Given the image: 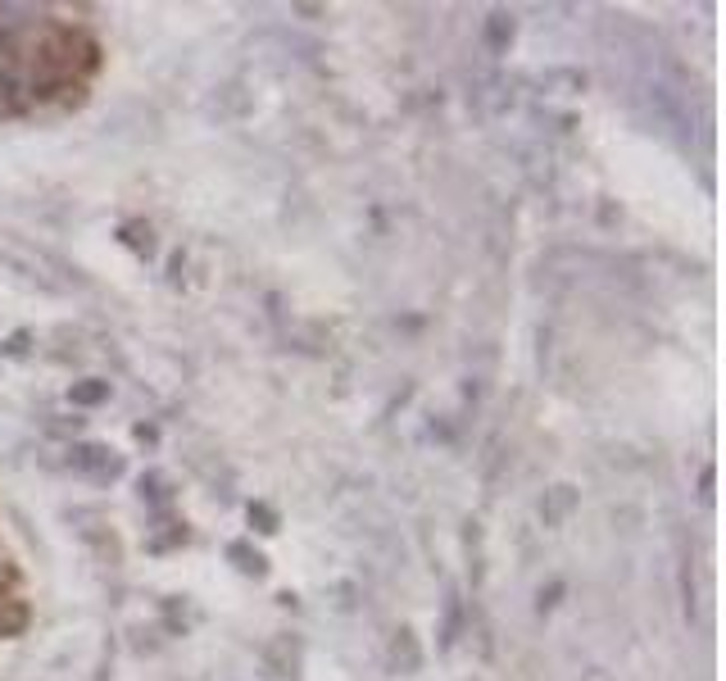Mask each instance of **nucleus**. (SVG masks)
I'll return each instance as SVG.
<instances>
[{
    "label": "nucleus",
    "instance_id": "1",
    "mask_svg": "<svg viewBox=\"0 0 726 681\" xmlns=\"http://www.w3.org/2000/svg\"><path fill=\"white\" fill-rule=\"evenodd\" d=\"M69 464H73V473H82V477H91V482H114L118 473H123V459H118L109 445H73L69 450Z\"/></svg>",
    "mask_w": 726,
    "mask_h": 681
},
{
    "label": "nucleus",
    "instance_id": "2",
    "mask_svg": "<svg viewBox=\"0 0 726 681\" xmlns=\"http://www.w3.org/2000/svg\"><path fill=\"white\" fill-rule=\"evenodd\" d=\"M28 604L19 600V595H0V641H10V636H23L28 632Z\"/></svg>",
    "mask_w": 726,
    "mask_h": 681
},
{
    "label": "nucleus",
    "instance_id": "3",
    "mask_svg": "<svg viewBox=\"0 0 726 681\" xmlns=\"http://www.w3.org/2000/svg\"><path fill=\"white\" fill-rule=\"evenodd\" d=\"M100 400H109V382H78L73 386V405L91 409V405H100Z\"/></svg>",
    "mask_w": 726,
    "mask_h": 681
},
{
    "label": "nucleus",
    "instance_id": "4",
    "mask_svg": "<svg viewBox=\"0 0 726 681\" xmlns=\"http://www.w3.org/2000/svg\"><path fill=\"white\" fill-rule=\"evenodd\" d=\"M486 37H491L495 50H504L513 41V19L509 14H491V23H486Z\"/></svg>",
    "mask_w": 726,
    "mask_h": 681
},
{
    "label": "nucleus",
    "instance_id": "5",
    "mask_svg": "<svg viewBox=\"0 0 726 681\" xmlns=\"http://www.w3.org/2000/svg\"><path fill=\"white\" fill-rule=\"evenodd\" d=\"M227 554H232V559H236V568H241V573H264V554H259V550H250V545H241V541H236Z\"/></svg>",
    "mask_w": 726,
    "mask_h": 681
},
{
    "label": "nucleus",
    "instance_id": "6",
    "mask_svg": "<svg viewBox=\"0 0 726 681\" xmlns=\"http://www.w3.org/2000/svg\"><path fill=\"white\" fill-rule=\"evenodd\" d=\"M568 504H572V491H568V486H559V491H554L550 514H545V523H559V514H563V509H568Z\"/></svg>",
    "mask_w": 726,
    "mask_h": 681
},
{
    "label": "nucleus",
    "instance_id": "7",
    "mask_svg": "<svg viewBox=\"0 0 726 681\" xmlns=\"http://www.w3.org/2000/svg\"><path fill=\"white\" fill-rule=\"evenodd\" d=\"M23 350H28V336H10V346H5V355H23Z\"/></svg>",
    "mask_w": 726,
    "mask_h": 681
},
{
    "label": "nucleus",
    "instance_id": "8",
    "mask_svg": "<svg viewBox=\"0 0 726 681\" xmlns=\"http://www.w3.org/2000/svg\"><path fill=\"white\" fill-rule=\"evenodd\" d=\"M250 518H259V523H264V532H273V514H268V509H250Z\"/></svg>",
    "mask_w": 726,
    "mask_h": 681
}]
</instances>
